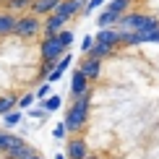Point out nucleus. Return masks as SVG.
Here are the masks:
<instances>
[{"label":"nucleus","instance_id":"obj_1","mask_svg":"<svg viewBox=\"0 0 159 159\" xmlns=\"http://www.w3.org/2000/svg\"><path fill=\"white\" fill-rule=\"evenodd\" d=\"M89 102H91V91H86V94L76 97V102L70 104L68 115H65V128H68L70 133H76V130L84 128L86 117H89Z\"/></svg>","mask_w":159,"mask_h":159},{"label":"nucleus","instance_id":"obj_2","mask_svg":"<svg viewBox=\"0 0 159 159\" xmlns=\"http://www.w3.org/2000/svg\"><path fill=\"white\" fill-rule=\"evenodd\" d=\"M120 31H154L159 29V18L149 16V13H123L117 21Z\"/></svg>","mask_w":159,"mask_h":159},{"label":"nucleus","instance_id":"obj_3","mask_svg":"<svg viewBox=\"0 0 159 159\" xmlns=\"http://www.w3.org/2000/svg\"><path fill=\"white\" fill-rule=\"evenodd\" d=\"M63 55H65V47L60 44L57 34H50V37L42 42V57H44V60H55V63H57Z\"/></svg>","mask_w":159,"mask_h":159},{"label":"nucleus","instance_id":"obj_4","mask_svg":"<svg viewBox=\"0 0 159 159\" xmlns=\"http://www.w3.org/2000/svg\"><path fill=\"white\" fill-rule=\"evenodd\" d=\"M86 8V0H60V5H57V11H55V16H60L68 21L70 16H76L78 11H84Z\"/></svg>","mask_w":159,"mask_h":159},{"label":"nucleus","instance_id":"obj_5","mask_svg":"<svg viewBox=\"0 0 159 159\" xmlns=\"http://www.w3.org/2000/svg\"><path fill=\"white\" fill-rule=\"evenodd\" d=\"M89 91V78L84 76V70L81 68H76L73 73H70V97H81V94H86Z\"/></svg>","mask_w":159,"mask_h":159},{"label":"nucleus","instance_id":"obj_6","mask_svg":"<svg viewBox=\"0 0 159 159\" xmlns=\"http://www.w3.org/2000/svg\"><path fill=\"white\" fill-rule=\"evenodd\" d=\"M37 31H39V21L34 16H21L16 21V34L18 37H34Z\"/></svg>","mask_w":159,"mask_h":159},{"label":"nucleus","instance_id":"obj_7","mask_svg":"<svg viewBox=\"0 0 159 159\" xmlns=\"http://www.w3.org/2000/svg\"><path fill=\"white\" fill-rule=\"evenodd\" d=\"M65 157H68V159H86V157H89L86 141H84V138H70L68 149H65Z\"/></svg>","mask_w":159,"mask_h":159},{"label":"nucleus","instance_id":"obj_8","mask_svg":"<svg viewBox=\"0 0 159 159\" xmlns=\"http://www.w3.org/2000/svg\"><path fill=\"white\" fill-rule=\"evenodd\" d=\"M78 68L84 70V76L89 78V81H97V78H99V73H102V60H94V57H89V55H86V60L78 65Z\"/></svg>","mask_w":159,"mask_h":159},{"label":"nucleus","instance_id":"obj_9","mask_svg":"<svg viewBox=\"0 0 159 159\" xmlns=\"http://www.w3.org/2000/svg\"><path fill=\"white\" fill-rule=\"evenodd\" d=\"M97 42L99 44H110V47H117L120 44V29H99V34H97Z\"/></svg>","mask_w":159,"mask_h":159},{"label":"nucleus","instance_id":"obj_10","mask_svg":"<svg viewBox=\"0 0 159 159\" xmlns=\"http://www.w3.org/2000/svg\"><path fill=\"white\" fill-rule=\"evenodd\" d=\"M57 5H60V0H34L31 11H34V16H39V13H55Z\"/></svg>","mask_w":159,"mask_h":159},{"label":"nucleus","instance_id":"obj_11","mask_svg":"<svg viewBox=\"0 0 159 159\" xmlns=\"http://www.w3.org/2000/svg\"><path fill=\"white\" fill-rule=\"evenodd\" d=\"M34 154V149L29 146V143H18V146H13V149H8L5 151V159H26V157H31Z\"/></svg>","mask_w":159,"mask_h":159},{"label":"nucleus","instance_id":"obj_12","mask_svg":"<svg viewBox=\"0 0 159 159\" xmlns=\"http://www.w3.org/2000/svg\"><path fill=\"white\" fill-rule=\"evenodd\" d=\"M70 60H73V55H70V52H65V55L60 57V60H57V65H55V70H52L50 73V84L52 81H57V78H60L65 70H68V65H70Z\"/></svg>","mask_w":159,"mask_h":159},{"label":"nucleus","instance_id":"obj_13","mask_svg":"<svg viewBox=\"0 0 159 159\" xmlns=\"http://www.w3.org/2000/svg\"><path fill=\"white\" fill-rule=\"evenodd\" d=\"M63 26H65V18H60V16H55V13H52L47 21H44V31H47V37H50V34H60Z\"/></svg>","mask_w":159,"mask_h":159},{"label":"nucleus","instance_id":"obj_14","mask_svg":"<svg viewBox=\"0 0 159 159\" xmlns=\"http://www.w3.org/2000/svg\"><path fill=\"white\" fill-rule=\"evenodd\" d=\"M112 52H115V47H110V44H94V47H91L89 52H86V55L89 57H94V60H104V57H110Z\"/></svg>","mask_w":159,"mask_h":159},{"label":"nucleus","instance_id":"obj_15","mask_svg":"<svg viewBox=\"0 0 159 159\" xmlns=\"http://www.w3.org/2000/svg\"><path fill=\"white\" fill-rule=\"evenodd\" d=\"M16 21L18 18L13 13H0V34H13L16 31Z\"/></svg>","mask_w":159,"mask_h":159},{"label":"nucleus","instance_id":"obj_16","mask_svg":"<svg viewBox=\"0 0 159 159\" xmlns=\"http://www.w3.org/2000/svg\"><path fill=\"white\" fill-rule=\"evenodd\" d=\"M117 21H120V16L117 13H110V11H102L99 18H97L99 29H112V26H117Z\"/></svg>","mask_w":159,"mask_h":159},{"label":"nucleus","instance_id":"obj_17","mask_svg":"<svg viewBox=\"0 0 159 159\" xmlns=\"http://www.w3.org/2000/svg\"><path fill=\"white\" fill-rule=\"evenodd\" d=\"M120 44H125V47H136V44H143L141 31H120Z\"/></svg>","mask_w":159,"mask_h":159},{"label":"nucleus","instance_id":"obj_18","mask_svg":"<svg viewBox=\"0 0 159 159\" xmlns=\"http://www.w3.org/2000/svg\"><path fill=\"white\" fill-rule=\"evenodd\" d=\"M130 8V0H110L107 5H104V11H110V13H117V16H123L125 11Z\"/></svg>","mask_w":159,"mask_h":159},{"label":"nucleus","instance_id":"obj_19","mask_svg":"<svg viewBox=\"0 0 159 159\" xmlns=\"http://www.w3.org/2000/svg\"><path fill=\"white\" fill-rule=\"evenodd\" d=\"M18 143H21V138L5 133V130H0V151H8V149H13V146H18Z\"/></svg>","mask_w":159,"mask_h":159},{"label":"nucleus","instance_id":"obj_20","mask_svg":"<svg viewBox=\"0 0 159 159\" xmlns=\"http://www.w3.org/2000/svg\"><path fill=\"white\" fill-rule=\"evenodd\" d=\"M18 123H21V112H18V110H11V112L3 115V125H5V128H16Z\"/></svg>","mask_w":159,"mask_h":159},{"label":"nucleus","instance_id":"obj_21","mask_svg":"<svg viewBox=\"0 0 159 159\" xmlns=\"http://www.w3.org/2000/svg\"><path fill=\"white\" fill-rule=\"evenodd\" d=\"M31 3L34 0H8V11H26L31 8Z\"/></svg>","mask_w":159,"mask_h":159},{"label":"nucleus","instance_id":"obj_22","mask_svg":"<svg viewBox=\"0 0 159 159\" xmlns=\"http://www.w3.org/2000/svg\"><path fill=\"white\" fill-rule=\"evenodd\" d=\"M57 107H60V97H47V99L42 102V110H44V112H55Z\"/></svg>","mask_w":159,"mask_h":159},{"label":"nucleus","instance_id":"obj_23","mask_svg":"<svg viewBox=\"0 0 159 159\" xmlns=\"http://www.w3.org/2000/svg\"><path fill=\"white\" fill-rule=\"evenodd\" d=\"M13 107H16V99H13V97H0V115L11 112Z\"/></svg>","mask_w":159,"mask_h":159},{"label":"nucleus","instance_id":"obj_24","mask_svg":"<svg viewBox=\"0 0 159 159\" xmlns=\"http://www.w3.org/2000/svg\"><path fill=\"white\" fill-rule=\"evenodd\" d=\"M34 99H37V94H31V91H29V94H24L16 104H18V110H26V107H31V104H34Z\"/></svg>","mask_w":159,"mask_h":159},{"label":"nucleus","instance_id":"obj_25","mask_svg":"<svg viewBox=\"0 0 159 159\" xmlns=\"http://www.w3.org/2000/svg\"><path fill=\"white\" fill-rule=\"evenodd\" d=\"M57 39H60V44H63L65 50H68V47H70V42H73V34H70V31H65V29H63L60 34H57Z\"/></svg>","mask_w":159,"mask_h":159},{"label":"nucleus","instance_id":"obj_26","mask_svg":"<svg viewBox=\"0 0 159 159\" xmlns=\"http://www.w3.org/2000/svg\"><path fill=\"white\" fill-rule=\"evenodd\" d=\"M94 44H97V37H91V34H89V37H84V42H81V50H84V52H89L91 47H94Z\"/></svg>","mask_w":159,"mask_h":159},{"label":"nucleus","instance_id":"obj_27","mask_svg":"<svg viewBox=\"0 0 159 159\" xmlns=\"http://www.w3.org/2000/svg\"><path fill=\"white\" fill-rule=\"evenodd\" d=\"M102 5H104V0H89V3H86V13H91V11H97V8H102Z\"/></svg>","mask_w":159,"mask_h":159},{"label":"nucleus","instance_id":"obj_28","mask_svg":"<svg viewBox=\"0 0 159 159\" xmlns=\"http://www.w3.org/2000/svg\"><path fill=\"white\" fill-rule=\"evenodd\" d=\"M55 65H57L55 60H44V63H42V70H44V73H47V70L52 73V70H55Z\"/></svg>","mask_w":159,"mask_h":159},{"label":"nucleus","instance_id":"obj_29","mask_svg":"<svg viewBox=\"0 0 159 159\" xmlns=\"http://www.w3.org/2000/svg\"><path fill=\"white\" fill-rule=\"evenodd\" d=\"M65 130H68V128H65V123H63V125H55V130H52V133H55V138H63Z\"/></svg>","mask_w":159,"mask_h":159},{"label":"nucleus","instance_id":"obj_30","mask_svg":"<svg viewBox=\"0 0 159 159\" xmlns=\"http://www.w3.org/2000/svg\"><path fill=\"white\" fill-rule=\"evenodd\" d=\"M37 97H42V99H47L50 97V86L44 84V86H39V91H37Z\"/></svg>","mask_w":159,"mask_h":159},{"label":"nucleus","instance_id":"obj_31","mask_svg":"<svg viewBox=\"0 0 159 159\" xmlns=\"http://www.w3.org/2000/svg\"><path fill=\"white\" fill-rule=\"evenodd\" d=\"M55 159H68V157H65V154H55Z\"/></svg>","mask_w":159,"mask_h":159},{"label":"nucleus","instance_id":"obj_32","mask_svg":"<svg viewBox=\"0 0 159 159\" xmlns=\"http://www.w3.org/2000/svg\"><path fill=\"white\" fill-rule=\"evenodd\" d=\"M26 159H42V157H37V154H31V157H26Z\"/></svg>","mask_w":159,"mask_h":159},{"label":"nucleus","instance_id":"obj_33","mask_svg":"<svg viewBox=\"0 0 159 159\" xmlns=\"http://www.w3.org/2000/svg\"><path fill=\"white\" fill-rule=\"evenodd\" d=\"M86 159H97V157H86Z\"/></svg>","mask_w":159,"mask_h":159}]
</instances>
